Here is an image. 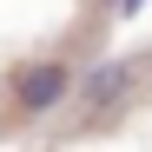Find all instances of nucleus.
I'll use <instances>...</instances> for the list:
<instances>
[{
	"label": "nucleus",
	"mask_w": 152,
	"mask_h": 152,
	"mask_svg": "<svg viewBox=\"0 0 152 152\" xmlns=\"http://www.w3.org/2000/svg\"><path fill=\"white\" fill-rule=\"evenodd\" d=\"M73 86H80V80H73V73H66L60 60H33V66H27V73L13 80V106L40 119V113L66 106V99H73Z\"/></svg>",
	"instance_id": "obj_1"
},
{
	"label": "nucleus",
	"mask_w": 152,
	"mask_h": 152,
	"mask_svg": "<svg viewBox=\"0 0 152 152\" xmlns=\"http://www.w3.org/2000/svg\"><path fill=\"white\" fill-rule=\"evenodd\" d=\"M126 80H132V66H93L73 93L86 99V113H106V106H119V99H126Z\"/></svg>",
	"instance_id": "obj_2"
},
{
	"label": "nucleus",
	"mask_w": 152,
	"mask_h": 152,
	"mask_svg": "<svg viewBox=\"0 0 152 152\" xmlns=\"http://www.w3.org/2000/svg\"><path fill=\"white\" fill-rule=\"evenodd\" d=\"M132 7H145V0H126V13H132Z\"/></svg>",
	"instance_id": "obj_3"
}]
</instances>
